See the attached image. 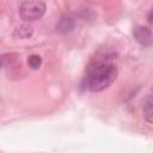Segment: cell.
<instances>
[{
  "label": "cell",
  "instance_id": "1",
  "mask_svg": "<svg viewBox=\"0 0 153 153\" xmlns=\"http://www.w3.org/2000/svg\"><path fill=\"white\" fill-rule=\"evenodd\" d=\"M117 66L110 57H99L91 62L86 73V87L91 92L108 88L117 78Z\"/></svg>",
  "mask_w": 153,
  "mask_h": 153
},
{
  "label": "cell",
  "instance_id": "2",
  "mask_svg": "<svg viewBox=\"0 0 153 153\" xmlns=\"http://www.w3.org/2000/svg\"><path fill=\"white\" fill-rule=\"evenodd\" d=\"M47 6L41 0H26L23 1L19 7L20 18L24 22H36L39 20L45 13Z\"/></svg>",
  "mask_w": 153,
  "mask_h": 153
},
{
  "label": "cell",
  "instance_id": "3",
  "mask_svg": "<svg viewBox=\"0 0 153 153\" xmlns=\"http://www.w3.org/2000/svg\"><path fill=\"white\" fill-rule=\"evenodd\" d=\"M133 37L142 47H152L153 45V31L147 26L136 25L133 29Z\"/></svg>",
  "mask_w": 153,
  "mask_h": 153
},
{
  "label": "cell",
  "instance_id": "4",
  "mask_svg": "<svg viewBox=\"0 0 153 153\" xmlns=\"http://www.w3.org/2000/svg\"><path fill=\"white\" fill-rule=\"evenodd\" d=\"M75 27V19L71 16H62L56 24V30L60 33H68Z\"/></svg>",
  "mask_w": 153,
  "mask_h": 153
},
{
  "label": "cell",
  "instance_id": "5",
  "mask_svg": "<svg viewBox=\"0 0 153 153\" xmlns=\"http://www.w3.org/2000/svg\"><path fill=\"white\" fill-rule=\"evenodd\" d=\"M142 114H143L146 122L153 124V91L152 93L147 94V97L145 98L143 106H142Z\"/></svg>",
  "mask_w": 153,
  "mask_h": 153
},
{
  "label": "cell",
  "instance_id": "6",
  "mask_svg": "<svg viewBox=\"0 0 153 153\" xmlns=\"http://www.w3.org/2000/svg\"><path fill=\"white\" fill-rule=\"evenodd\" d=\"M33 33V30L31 26L29 25H22L19 27H17L13 32V36L16 38H20V39H25V38H29L31 37Z\"/></svg>",
  "mask_w": 153,
  "mask_h": 153
},
{
  "label": "cell",
  "instance_id": "7",
  "mask_svg": "<svg viewBox=\"0 0 153 153\" xmlns=\"http://www.w3.org/2000/svg\"><path fill=\"white\" fill-rule=\"evenodd\" d=\"M27 65L31 69H38L42 65V57L37 54H32L27 59Z\"/></svg>",
  "mask_w": 153,
  "mask_h": 153
},
{
  "label": "cell",
  "instance_id": "8",
  "mask_svg": "<svg viewBox=\"0 0 153 153\" xmlns=\"http://www.w3.org/2000/svg\"><path fill=\"white\" fill-rule=\"evenodd\" d=\"M147 20H148L149 24L153 25V7H152V8L148 11V13H147Z\"/></svg>",
  "mask_w": 153,
  "mask_h": 153
}]
</instances>
